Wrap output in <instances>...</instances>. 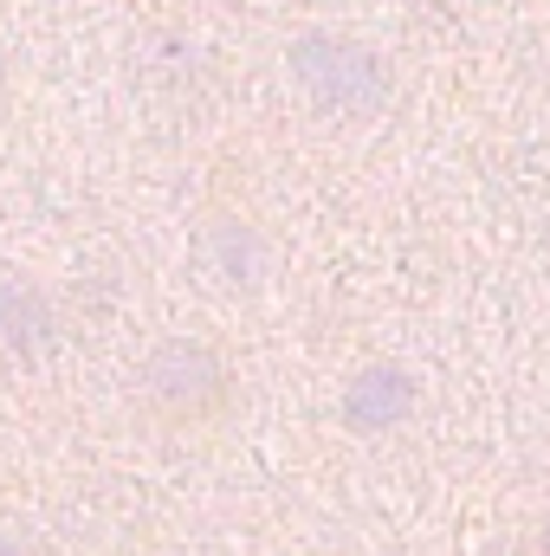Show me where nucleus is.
Here are the masks:
<instances>
[{"mask_svg": "<svg viewBox=\"0 0 550 556\" xmlns=\"http://www.w3.org/2000/svg\"><path fill=\"white\" fill-rule=\"evenodd\" d=\"M285 72L291 85L311 98V111L337 117V124H370L389 111L396 98V72L376 46L350 39V33H298L285 46Z\"/></svg>", "mask_w": 550, "mask_h": 556, "instance_id": "1", "label": "nucleus"}, {"mask_svg": "<svg viewBox=\"0 0 550 556\" xmlns=\"http://www.w3.org/2000/svg\"><path fill=\"white\" fill-rule=\"evenodd\" d=\"M142 395H149L168 420H208V415L227 408L234 369H227V356H221L214 343H201V337H168V343H155L149 363H142Z\"/></svg>", "mask_w": 550, "mask_h": 556, "instance_id": "2", "label": "nucleus"}, {"mask_svg": "<svg viewBox=\"0 0 550 556\" xmlns=\"http://www.w3.org/2000/svg\"><path fill=\"white\" fill-rule=\"evenodd\" d=\"M414 402H421L414 369H402V363H363L343 382V395H337V420H343V433L376 440V433H396L414 415Z\"/></svg>", "mask_w": 550, "mask_h": 556, "instance_id": "3", "label": "nucleus"}, {"mask_svg": "<svg viewBox=\"0 0 550 556\" xmlns=\"http://www.w3.org/2000/svg\"><path fill=\"white\" fill-rule=\"evenodd\" d=\"M52 343V304L20 285V278H0V350L13 356H39Z\"/></svg>", "mask_w": 550, "mask_h": 556, "instance_id": "4", "label": "nucleus"}, {"mask_svg": "<svg viewBox=\"0 0 550 556\" xmlns=\"http://www.w3.org/2000/svg\"><path fill=\"white\" fill-rule=\"evenodd\" d=\"M201 266L221 285H234V291L260 285V240H253V227L247 220H214L201 233Z\"/></svg>", "mask_w": 550, "mask_h": 556, "instance_id": "5", "label": "nucleus"}, {"mask_svg": "<svg viewBox=\"0 0 550 556\" xmlns=\"http://www.w3.org/2000/svg\"><path fill=\"white\" fill-rule=\"evenodd\" d=\"M0 556H26V551H20V544H13V538H7V531H0Z\"/></svg>", "mask_w": 550, "mask_h": 556, "instance_id": "6", "label": "nucleus"}, {"mask_svg": "<svg viewBox=\"0 0 550 556\" xmlns=\"http://www.w3.org/2000/svg\"><path fill=\"white\" fill-rule=\"evenodd\" d=\"M545 556H550V531H545Z\"/></svg>", "mask_w": 550, "mask_h": 556, "instance_id": "7", "label": "nucleus"}]
</instances>
